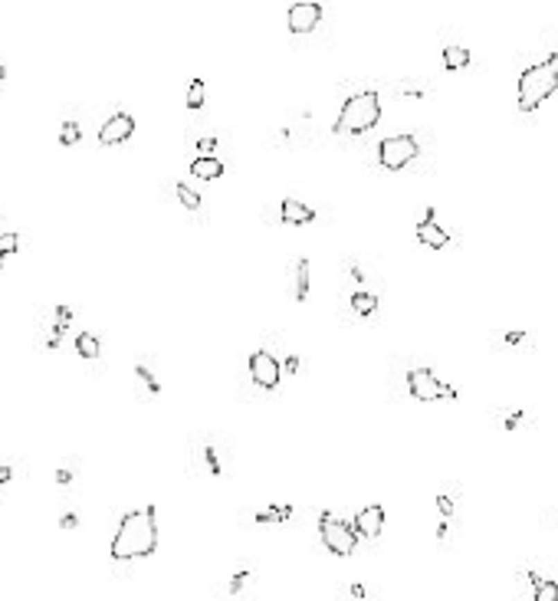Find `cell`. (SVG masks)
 I'll use <instances>...</instances> for the list:
<instances>
[{
  "instance_id": "obj_22",
  "label": "cell",
  "mask_w": 558,
  "mask_h": 601,
  "mask_svg": "<svg viewBox=\"0 0 558 601\" xmlns=\"http://www.w3.org/2000/svg\"><path fill=\"white\" fill-rule=\"evenodd\" d=\"M135 375L141 378V381H145V388H148L151 394H162V381H158V378L151 375V368H148V365H138V368H135Z\"/></svg>"
},
{
  "instance_id": "obj_16",
  "label": "cell",
  "mask_w": 558,
  "mask_h": 601,
  "mask_svg": "<svg viewBox=\"0 0 558 601\" xmlns=\"http://www.w3.org/2000/svg\"><path fill=\"white\" fill-rule=\"evenodd\" d=\"M444 66L446 69H467L470 66V53L463 46H446L444 50Z\"/></svg>"
},
{
  "instance_id": "obj_30",
  "label": "cell",
  "mask_w": 558,
  "mask_h": 601,
  "mask_svg": "<svg viewBox=\"0 0 558 601\" xmlns=\"http://www.w3.org/2000/svg\"><path fill=\"white\" fill-rule=\"evenodd\" d=\"M10 480V467H0V483H7Z\"/></svg>"
},
{
  "instance_id": "obj_2",
  "label": "cell",
  "mask_w": 558,
  "mask_h": 601,
  "mask_svg": "<svg viewBox=\"0 0 558 601\" xmlns=\"http://www.w3.org/2000/svg\"><path fill=\"white\" fill-rule=\"evenodd\" d=\"M555 89H558V60L555 56H548L546 63H532L519 76V112H535Z\"/></svg>"
},
{
  "instance_id": "obj_14",
  "label": "cell",
  "mask_w": 558,
  "mask_h": 601,
  "mask_svg": "<svg viewBox=\"0 0 558 601\" xmlns=\"http://www.w3.org/2000/svg\"><path fill=\"white\" fill-rule=\"evenodd\" d=\"M191 175L200 177V181H213V177H220L223 175V164L217 162V158H194L191 162Z\"/></svg>"
},
{
  "instance_id": "obj_19",
  "label": "cell",
  "mask_w": 558,
  "mask_h": 601,
  "mask_svg": "<svg viewBox=\"0 0 558 601\" xmlns=\"http://www.w3.org/2000/svg\"><path fill=\"white\" fill-rule=\"evenodd\" d=\"M535 601H558V582L542 578V582L535 585Z\"/></svg>"
},
{
  "instance_id": "obj_25",
  "label": "cell",
  "mask_w": 558,
  "mask_h": 601,
  "mask_svg": "<svg viewBox=\"0 0 558 601\" xmlns=\"http://www.w3.org/2000/svg\"><path fill=\"white\" fill-rule=\"evenodd\" d=\"M213 148H217V141H213V138H200V141H198V151H200L198 158H211Z\"/></svg>"
},
{
  "instance_id": "obj_3",
  "label": "cell",
  "mask_w": 558,
  "mask_h": 601,
  "mask_svg": "<svg viewBox=\"0 0 558 601\" xmlns=\"http://www.w3.org/2000/svg\"><path fill=\"white\" fill-rule=\"evenodd\" d=\"M381 119V99L374 89H365L358 96L345 99L342 112H338V122H335V132H348V135H361L368 128L378 125Z\"/></svg>"
},
{
  "instance_id": "obj_28",
  "label": "cell",
  "mask_w": 558,
  "mask_h": 601,
  "mask_svg": "<svg viewBox=\"0 0 558 601\" xmlns=\"http://www.w3.org/2000/svg\"><path fill=\"white\" fill-rule=\"evenodd\" d=\"M243 582H247V575H236L234 582H230V591H240V585H243Z\"/></svg>"
},
{
  "instance_id": "obj_6",
  "label": "cell",
  "mask_w": 558,
  "mask_h": 601,
  "mask_svg": "<svg viewBox=\"0 0 558 601\" xmlns=\"http://www.w3.org/2000/svg\"><path fill=\"white\" fill-rule=\"evenodd\" d=\"M408 388H410V394L417 401H424V404H427V401H437V398H457V388L444 385L430 368H414V372H408Z\"/></svg>"
},
{
  "instance_id": "obj_11",
  "label": "cell",
  "mask_w": 558,
  "mask_h": 601,
  "mask_svg": "<svg viewBox=\"0 0 558 601\" xmlns=\"http://www.w3.org/2000/svg\"><path fill=\"white\" fill-rule=\"evenodd\" d=\"M417 240H421L424 247H430V250H444V247H450V234H446L444 227L434 220V211H427V220L417 224Z\"/></svg>"
},
{
  "instance_id": "obj_7",
  "label": "cell",
  "mask_w": 558,
  "mask_h": 601,
  "mask_svg": "<svg viewBox=\"0 0 558 601\" xmlns=\"http://www.w3.org/2000/svg\"><path fill=\"white\" fill-rule=\"evenodd\" d=\"M250 378H253V385H260V388H276V385H279L283 368H279L273 351L263 349V351H253V355H250Z\"/></svg>"
},
{
  "instance_id": "obj_26",
  "label": "cell",
  "mask_w": 558,
  "mask_h": 601,
  "mask_svg": "<svg viewBox=\"0 0 558 601\" xmlns=\"http://www.w3.org/2000/svg\"><path fill=\"white\" fill-rule=\"evenodd\" d=\"M437 509H440L444 516H450L453 513V500H450V496H437Z\"/></svg>"
},
{
  "instance_id": "obj_17",
  "label": "cell",
  "mask_w": 558,
  "mask_h": 601,
  "mask_svg": "<svg viewBox=\"0 0 558 601\" xmlns=\"http://www.w3.org/2000/svg\"><path fill=\"white\" fill-rule=\"evenodd\" d=\"M351 309L361 315H372L374 309H378V296L374 293H365V289H358L355 296H351Z\"/></svg>"
},
{
  "instance_id": "obj_31",
  "label": "cell",
  "mask_w": 558,
  "mask_h": 601,
  "mask_svg": "<svg viewBox=\"0 0 558 601\" xmlns=\"http://www.w3.org/2000/svg\"><path fill=\"white\" fill-rule=\"evenodd\" d=\"M506 338H509V342H512V345H516V342H522V338H525V336H522V332H509Z\"/></svg>"
},
{
  "instance_id": "obj_29",
  "label": "cell",
  "mask_w": 558,
  "mask_h": 601,
  "mask_svg": "<svg viewBox=\"0 0 558 601\" xmlns=\"http://www.w3.org/2000/svg\"><path fill=\"white\" fill-rule=\"evenodd\" d=\"M76 526V516H62V529H73Z\"/></svg>"
},
{
  "instance_id": "obj_15",
  "label": "cell",
  "mask_w": 558,
  "mask_h": 601,
  "mask_svg": "<svg viewBox=\"0 0 558 601\" xmlns=\"http://www.w3.org/2000/svg\"><path fill=\"white\" fill-rule=\"evenodd\" d=\"M76 351L82 355V358H99V338L92 336V332H79L76 336Z\"/></svg>"
},
{
  "instance_id": "obj_20",
  "label": "cell",
  "mask_w": 558,
  "mask_h": 601,
  "mask_svg": "<svg viewBox=\"0 0 558 601\" xmlns=\"http://www.w3.org/2000/svg\"><path fill=\"white\" fill-rule=\"evenodd\" d=\"M200 105H204V82L191 79V86H187V109H200Z\"/></svg>"
},
{
  "instance_id": "obj_10",
  "label": "cell",
  "mask_w": 558,
  "mask_h": 601,
  "mask_svg": "<svg viewBox=\"0 0 558 601\" xmlns=\"http://www.w3.org/2000/svg\"><path fill=\"white\" fill-rule=\"evenodd\" d=\"M351 529H355L358 539H378L381 529H385V509H381V506H365V509L355 516Z\"/></svg>"
},
{
  "instance_id": "obj_32",
  "label": "cell",
  "mask_w": 558,
  "mask_h": 601,
  "mask_svg": "<svg viewBox=\"0 0 558 601\" xmlns=\"http://www.w3.org/2000/svg\"><path fill=\"white\" fill-rule=\"evenodd\" d=\"M3 79H7V69H3V63H0V82H3Z\"/></svg>"
},
{
  "instance_id": "obj_33",
  "label": "cell",
  "mask_w": 558,
  "mask_h": 601,
  "mask_svg": "<svg viewBox=\"0 0 558 601\" xmlns=\"http://www.w3.org/2000/svg\"><path fill=\"white\" fill-rule=\"evenodd\" d=\"M555 60H558V50H555Z\"/></svg>"
},
{
  "instance_id": "obj_23",
  "label": "cell",
  "mask_w": 558,
  "mask_h": 601,
  "mask_svg": "<svg viewBox=\"0 0 558 601\" xmlns=\"http://www.w3.org/2000/svg\"><path fill=\"white\" fill-rule=\"evenodd\" d=\"M289 513H293V506H273V509L260 513V523H283V519H289Z\"/></svg>"
},
{
  "instance_id": "obj_4",
  "label": "cell",
  "mask_w": 558,
  "mask_h": 601,
  "mask_svg": "<svg viewBox=\"0 0 558 601\" xmlns=\"http://www.w3.org/2000/svg\"><path fill=\"white\" fill-rule=\"evenodd\" d=\"M319 536H322V546L332 555H351L355 552V546H358V536H355V529H351V523H345V519H338V516L332 513H322L319 516Z\"/></svg>"
},
{
  "instance_id": "obj_1",
  "label": "cell",
  "mask_w": 558,
  "mask_h": 601,
  "mask_svg": "<svg viewBox=\"0 0 558 601\" xmlns=\"http://www.w3.org/2000/svg\"><path fill=\"white\" fill-rule=\"evenodd\" d=\"M155 549H158V516H155V506L125 513L122 523H119V532L112 536V546H109L112 562L148 559Z\"/></svg>"
},
{
  "instance_id": "obj_12",
  "label": "cell",
  "mask_w": 558,
  "mask_h": 601,
  "mask_svg": "<svg viewBox=\"0 0 558 601\" xmlns=\"http://www.w3.org/2000/svg\"><path fill=\"white\" fill-rule=\"evenodd\" d=\"M279 220H283V224H312V220H315V211L296 198H286L283 204H279Z\"/></svg>"
},
{
  "instance_id": "obj_21",
  "label": "cell",
  "mask_w": 558,
  "mask_h": 601,
  "mask_svg": "<svg viewBox=\"0 0 558 601\" xmlns=\"http://www.w3.org/2000/svg\"><path fill=\"white\" fill-rule=\"evenodd\" d=\"M177 200L184 204L187 211H198V207H200V194H198V191H191L187 184H177Z\"/></svg>"
},
{
  "instance_id": "obj_24",
  "label": "cell",
  "mask_w": 558,
  "mask_h": 601,
  "mask_svg": "<svg viewBox=\"0 0 558 601\" xmlns=\"http://www.w3.org/2000/svg\"><path fill=\"white\" fill-rule=\"evenodd\" d=\"M17 247H20V234H0V256L17 253Z\"/></svg>"
},
{
  "instance_id": "obj_18",
  "label": "cell",
  "mask_w": 558,
  "mask_h": 601,
  "mask_svg": "<svg viewBox=\"0 0 558 601\" xmlns=\"http://www.w3.org/2000/svg\"><path fill=\"white\" fill-rule=\"evenodd\" d=\"M82 138V128H79V122H62V128H60V145H76Z\"/></svg>"
},
{
  "instance_id": "obj_8",
  "label": "cell",
  "mask_w": 558,
  "mask_h": 601,
  "mask_svg": "<svg viewBox=\"0 0 558 601\" xmlns=\"http://www.w3.org/2000/svg\"><path fill=\"white\" fill-rule=\"evenodd\" d=\"M319 20H322V7H319V3H293L289 13H286V24H289V30H293L296 37L312 33V30L319 26Z\"/></svg>"
},
{
  "instance_id": "obj_13",
  "label": "cell",
  "mask_w": 558,
  "mask_h": 601,
  "mask_svg": "<svg viewBox=\"0 0 558 601\" xmlns=\"http://www.w3.org/2000/svg\"><path fill=\"white\" fill-rule=\"evenodd\" d=\"M293 270H296V273H293V283H296V286H293V299L302 302L306 296H309V260L299 256Z\"/></svg>"
},
{
  "instance_id": "obj_9",
  "label": "cell",
  "mask_w": 558,
  "mask_h": 601,
  "mask_svg": "<svg viewBox=\"0 0 558 601\" xmlns=\"http://www.w3.org/2000/svg\"><path fill=\"white\" fill-rule=\"evenodd\" d=\"M135 135V119L128 112H119V115H109V122L99 128V141L102 145H122L128 138Z\"/></svg>"
},
{
  "instance_id": "obj_27",
  "label": "cell",
  "mask_w": 558,
  "mask_h": 601,
  "mask_svg": "<svg viewBox=\"0 0 558 601\" xmlns=\"http://www.w3.org/2000/svg\"><path fill=\"white\" fill-rule=\"evenodd\" d=\"M279 368H286L289 375H296V368H299V355H289V358H286V365H279Z\"/></svg>"
},
{
  "instance_id": "obj_5",
  "label": "cell",
  "mask_w": 558,
  "mask_h": 601,
  "mask_svg": "<svg viewBox=\"0 0 558 601\" xmlns=\"http://www.w3.org/2000/svg\"><path fill=\"white\" fill-rule=\"evenodd\" d=\"M417 151H421V145H417L414 135H391L378 145V162L387 171H401V168H408L417 158Z\"/></svg>"
}]
</instances>
